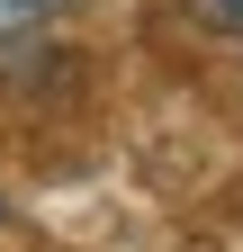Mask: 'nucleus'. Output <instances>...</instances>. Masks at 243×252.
Wrapping results in <instances>:
<instances>
[{"label": "nucleus", "mask_w": 243, "mask_h": 252, "mask_svg": "<svg viewBox=\"0 0 243 252\" xmlns=\"http://www.w3.org/2000/svg\"><path fill=\"white\" fill-rule=\"evenodd\" d=\"M63 9H72V0H0V45H9V36H36V27H54Z\"/></svg>", "instance_id": "obj_1"}, {"label": "nucleus", "mask_w": 243, "mask_h": 252, "mask_svg": "<svg viewBox=\"0 0 243 252\" xmlns=\"http://www.w3.org/2000/svg\"><path fill=\"white\" fill-rule=\"evenodd\" d=\"M189 9L207 18V36H234L243 45V0H189Z\"/></svg>", "instance_id": "obj_2"}]
</instances>
